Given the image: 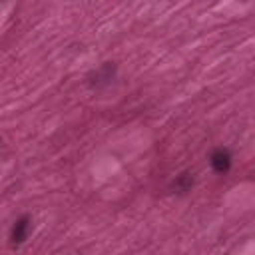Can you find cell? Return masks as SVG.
<instances>
[{
	"instance_id": "obj_1",
	"label": "cell",
	"mask_w": 255,
	"mask_h": 255,
	"mask_svg": "<svg viewBox=\"0 0 255 255\" xmlns=\"http://www.w3.org/2000/svg\"><path fill=\"white\" fill-rule=\"evenodd\" d=\"M209 163H211V167H213L217 173H227L229 167H231V153H229L227 149L219 147V149H215V151L209 155Z\"/></svg>"
},
{
	"instance_id": "obj_2",
	"label": "cell",
	"mask_w": 255,
	"mask_h": 255,
	"mask_svg": "<svg viewBox=\"0 0 255 255\" xmlns=\"http://www.w3.org/2000/svg\"><path fill=\"white\" fill-rule=\"evenodd\" d=\"M28 231H30V217H28V215H22V217L16 219V223L12 225V233H10L12 245L24 243V239L28 237Z\"/></svg>"
}]
</instances>
